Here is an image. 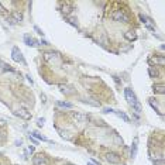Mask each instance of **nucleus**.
<instances>
[{"mask_svg": "<svg viewBox=\"0 0 165 165\" xmlns=\"http://www.w3.org/2000/svg\"><path fill=\"white\" fill-rule=\"evenodd\" d=\"M113 20L115 21H119V23H129V16L126 14V11L124 10H115L113 11Z\"/></svg>", "mask_w": 165, "mask_h": 165, "instance_id": "f257e3e1", "label": "nucleus"}, {"mask_svg": "<svg viewBox=\"0 0 165 165\" xmlns=\"http://www.w3.org/2000/svg\"><path fill=\"white\" fill-rule=\"evenodd\" d=\"M11 58H13V61H16V62L26 65V59H24V57H23L21 51L18 50L17 47H14V48L11 50Z\"/></svg>", "mask_w": 165, "mask_h": 165, "instance_id": "f03ea898", "label": "nucleus"}, {"mask_svg": "<svg viewBox=\"0 0 165 165\" xmlns=\"http://www.w3.org/2000/svg\"><path fill=\"white\" fill-rule=\"evenodd\" d=\"M140 20H141V23H143L144 26L147 27V28L150 30V31H155V24H154V21L151 20L148 16L145 14H140Z\"/></svg>", "mask_w": 165, "mask_h": 165, "instance_id": "7ed1b4c3", "label": "nucleus"}, {"mask_svg": "<svg viewBox=\"0 0 165 165\" xmlns=\"http://www.w3.org/2000/svg\"><path fill=\"white\" fill-rule=\"evenodd\" d=\"M33 164L34 165H50L48 158L45 157L44 154H37L36 157L33 158Z\"/></svg>", "mask_w": 165, "mask_h": 165, "instance_id": "20e7f679", "label": "nucleus"}, {"mask_svg": "<svg viewBox=\"0 0 165 165\" xmlns=\"http://www.w3.org/2000/svg\"><path fill=\"white\" fill-rule=\"evenodd\" d=\"M124 96H126V100L130 103V106H133L134 103H137V96L134 95V92L131 90V89H126L124 90Z\"/></svg>", "mask_w": 165, "mask_h": 165, "instance_id": "39448f33", "label": "nucleus"}, {"mask_svg": "<svg viewBox=\"0 0 165 165\" xmlns=\"http://www.w3.org/2000/svg\"><path fill=\"white\" fill-rule=\"evenodd\" d=\"M72 119L78 124H83L87 120V116L83 115V113H79V112H72Z\"/></svg>", "mask_w": 165, "mask_h": 165, "instance_id": "423d86ee", "label": "nucleus"}, {"mask_svg": "<svg viewBox=\"0 0 165 165\" xmlns=\"http://www.w3.org/2000/svg\"><path fill=\"white\" fill-rule=\"evenodd\" d=\"M106 159H107L110 164H119L122 158H120L119 154H116V152H112V151H110V152L106 154Z\"/></svg>", "mask_w": 165, "mask_h": 165, "instance_id": "0eeeda50", "label": "nucleus"}, {"mask_svg": "<svg viewBox=\"0 0 165 165\" xmlns=\"http://www.w3.org/2000/svg\"><path fill=\"white\" fill-rule=\"evenodd\" d=\"M16 116L21 117V119H24V120H30V119H31V113H30L27 109H24V107L18 109V110L16 112Z\"/></svg>", "mask_w": 165, "mask_h": 165, "instance_id": "6e6552de", "label": "nucleus"}, {"mask_svg": "<svg viewBox=\"0 0 165 165\" xmlns=\"http://www.w3.org/2000/svg\"><path fill=\"white\" fill-rule=\"evenodd\" d=\"M150 62L151 64H154V65H159V66H164L165 65V59L162 55H159V57H152L150 59Z\"/></svg>", "mask_w": 165, "mask_h": 165, "instance_id": "1a4fd4ad", "label": "nucleus"}, {"mask_svg": "<svg viewBox=\"0 0 165 165\" xmlns=\"http://www.w3.org/2000/svg\"><path fill=\"white\" fill-rule=\"evenodd\" d=\"M44 59H45L47 62L55 61V59H58V55L55 54V52H45V54H44Z\"/></svg>", "mask_w": 165, "mask_h": 165, "instance_id": "9d476101", "label": "nucleus"}, {"mask_svg": "<svg viewBox=\"0 0 165 165\" xmlns=\"http://www.w3.org/2000/svg\"><path fill=\"white\" fill-rule=\"evenodd\" d=\"M152 90H154L155 93L164 95V92H165V89H164V83H157V85H154V87H152Z\"/></svg>", "mask_w": 165, "mask_h": 165, "instance_id": "9b49d317", "label": "nucleus"}, {"mask_svg": "<svg viewBox=\"0 0 165 165\" xmlns=\"http://www.w3.org/2000/svg\"><path fill=\"white\" fill-rule=\"evenodd\" d=\"M113 113H116V115L119 116L120 119H123V120H124V122H126V123H130V117H129V116H127V115H126L124 112H122V110H115Z\"/></svg>", "mask_w": 165, "mask_h": 165, "instance_id": "f8f14e48", "label": "nucleus"}, {"mask_svg": "<svg viewBox=\"0 0 165 165\" xmlns=\"http://www.w3.org/2000/svg\"><path fill=\"white\" fill-rule=\"evenodd\" d=\"M72 11V7H71V3H62V13H64L65 16H68L69 13Z\"/></svg>", "mask_w": 165, "mask_h": 165, "instance_id": "ddd939ff", "label": "nucleus"}, {"mask_svg": "<svg viewBox=\"0 0 165 165\" xmlns=\"http://www.w3.org/2000/svg\"><path fill=\"white\" fill-rule=\"evenodd\" d=\"M124 37L129 40V41H134V40H137V34L133 31V30H130V31H126V34H124Z\"/></svg>", "mask_w": 165, "mask_h": 165, "instance_id": "4468645a", "label": "nucleus"}, {"mask_svg": "<svg viewBox=\"0 0 165 165\" xmlns=\"http://www.w3.org/2000/svg\"><path fill=\"white\" fill-rule=\"evenodd\" d=\"M11 18H13V23H20V21H23V14L20 11H14L11 14Z\"/></svg>", "mask_w": 165, "mask_h": 165, "instance_id": "2eb2a0df", "label": "nucleus"}, {"mask_svg": "<svg viewBox=\"0 0 165 165\" xmlns=\"http://www.w3.org/2000/svg\"><path fill=\"white\" fill-rule=\"evenodd\" d=\"M148 75H150L151 78H158V76H159V72H158L157 68L150 66V68H148Z\"/></svg>", "mask_w": 165, "mask_h": 165, "instance_id": "dca6fc26", "label": "nucleus"}, {"mask_svg": "<svg viewBox=\"0 0 165 165\" xmlns=\"http://www.w3.org/2000/svg\"><path fill=\"white\" fill-rule=\"evenodd\" d=\"M24 43L27 44V45H30V47H34V45L37 44V40L31 38L30 36H26V37H24Z\"/></svg>", "mask_w": 165, "mask_h": 165, "instance_id": "f3484780", "label": "nucleus"}, {"mask_svg": "<svg viewBox=\"0 0 165 165\" xmlns=\"http://www.w3.org/2000/svg\"><path fill=\"white\" fill-rule=\"evenodd\" d=\"M31 137H33V138H37V140H43V141H48V138H47V137H44V136H41V134H40L38 131H33V133H31Z\"/></svg>", "mask_w": 165, "mask_h": 165, "instance_id": "a211bd4d", "label": "nucleus"}, {"mask_svg": "<svg viewBox=\"0 0 165 165\" xmlns=\"http://www.w3.org/2000/svg\"><path fill=\"white\" fill-rule=\"evenodd\" d=\"M59 89H61V92L65 95H72L73 93V90H71V87L69 86H64V85H59Z\"/></svg>", "mask_w": 165, "mask_h": 165, "instance_id": "6ab92c4d", "label": "nucleus"}, {"mask_svg": "<svg viewBox=\"0 0 165 165\" xmlns=\"http://www.w3.org/2000/svg\"><path fill=\"white\" fill-rule=\"evenodd\" d=\"M59 107H64V109H72V103L69 102H58L57 103Z\"/></svg>", "mask_w": 165, "mask_h": 165, "instance_id": "aec40b11", "label": "nucleus"}, {"mask_svg": "<svg viewBox=\"0 0 165 165\" xmlns=\"http://www.w3.org/2000/svg\"><path fill=\"white\" fill-rule=\"evenodd\" d=\"M131 157H136L137 155V138L134 140V143H133V145H131Z\"/></svg>", "mask_w": 165, "mask_h": 165, "instance_id": "412c9836", "label": "nucleus"}, {"mask_svg": "<svg viewBox=\"0 0 165 165\" xmlns=\"http://www.w3.org/2000/svg\"><path fill=\"white\" fill-rule=\"evenodd\" d=\"M150 105H151V107L154 109V110L157 112L158 115H161V116H162V113H161V110H159V109H158V106H157V103H154V99H150Z\"/></svg>", "mask_w": 165, "mask_h": 165, "instance_id": "4be33fe9", "label": "nucleus"}, {"mask_svg": "<svg viewBox=\"0 0 165 165\" xmlns=\"http://www.w3.org/2000/svg\"><path fill=\"white\" fill-rule=\"evenodd\" d=\"M68 23H69L71 26H73V27H78V23H76V20H75V18H72V17H69V18H68Z\"/></svg>", "mask_w": 165, "mask_h": 165, "instance_id": "5701e85b", "label": "nucleus"}, {"mask_svg": "<svg viewBox=\"0 0 165 165\" xmlns=\"http://www.w3.org/2000/svg\"><path fill=\"white\" fill-rule=\"evenodd\" d=\"M6 123H7V120H6L4 117H1V116H0V127H4V126H6Z\"/></svg>", "mask_w": 165, "mask_h": 165, "instance_id": "b1692460", "label": "nucleus"}, {"mask_svg": "<svg viewBox=\"0 0 165 165\" xmlns=\"http://www.w3.org/2000/svg\"><path fill=\"white\" fill-rule=\"evenodd\" d=\"M59 133H61V136L64 137V138H66V140H69V136H68V133H65V131H61V130H59Z\"/></svg>", "mask_w": 165, "mask_h": 165, "instance_id": "393cba45", "label": "nucleus"}, {"mask_svg": "<svg viewBox=\"0 0 165 165\" xmlns=\"http://www.w3.org/2000/svg\"><path fill=\"white\" fill-rule=\"evenodd\" d=\"M113 112H115L113 109H109V107H105V109H103V113H113Z\"/></svg>", "mask_w": 165, "mask_h": 165, "instance_id": "a878e982", "label": "nucleus"}, {"mask_svg": "<svg viewBox=\"0 0 165 165\" xmlns=\"http://www.w3.org/2000/svg\"><path fill=\"white\" fill-rule=\"evenodd\" d=\"M4 138H6L4 133H1V131H0V143H3V141H4Z\"/></svg>", "mask_w": 165, "mask_h": 165, "instance_id": "bb28decb", "label": "nucleus"}, {"mask_svg": "<svg viewBox=\"0 0 165 165\" xmlns=\"http://www.w3.org/2000/svg\"><path fill=\"white\" fill-rule=\"evenodd\" d=\"M154 164H155V165H164V162H162V158H161V159H158V161H154Z\"/></svg>", "mask_w": 165, "mask_h": 165, "instance_id": "cd10ccee", "label": "nucleus"}, {"mask_svg": "<svg viewBox=\"0 0 165 165\" xmlns=\"http://www.w3.org/2000/svg\"><path fill=\"white\" fill-rule=\"evenodd\" d=\"M38 126H40V127L44 126V119H38Z\"/></svg>", "mask_w": 165, "mask_h": 165, "instance_id": "c85d7f7f", "label": "nucleus"}, {"mask_svg": "<svg viewBox=\"0 0 165 165\" xmlns=\"http://www.w3.org/2000/svg\"><path fill=\"white\" fill-rule=\"evenodd\" d=\"M34 30H36V31H37V33H38V34H41V36H44V33H43V31H41V30H40V28H38L37 26H36V27H34Z\"/></svg>", "mask_w": 165, "mask_h": 165, "instance_id": "c756f323", "label": "nucleus"}, {"mask_svg": "<svg viewBox=\"0 0 165 165\" xmlns=\"http://www.w3.org/2000/svg\"><path fill=\"white\" fill-rule=\"evenodd\" d=\"M4 66H6V64L3 61H0V69H4Z\"/></svg>", "mask_w": 165, "mask_h": 165, "instance_id": "7c9ffc66", "label": "nucleus"}, {"mask_svg": "<svg viewBox=\"0 0 165 165\" xmlns=\"http://www.w3.org/2000/svg\"><path fill=\"white\" fill-rule=\"evenodd\" d=\"M28 152H31V154L34 152V147H33V145H30L28 147Z\"/></svg>", "mask_w": 165, "mask_h": 165, "instance_id": "2f4dec72", "label": "nucleus"}, {"mask_svg": "<svg viewBox=\"0 0 165 165\" xmlns=\"http://www.w3.org/2000/svg\"><path fill=\"white\" fill-rule=\"evenodd\" d=\"M87 165H93V164H92V162H87Z\"/></svg>", "mask_w": 165, "mask_h": 165, "instance_id": "473e14b6", "label": "nucleus"}]
</instances>
